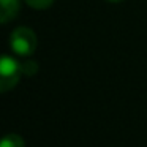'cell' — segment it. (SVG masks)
Here are the masks:
<instances>
[{
	"label": "cell",
	"mask_w": 147,
	"mask_h": 147,
	"mask_svg": "<svg viewBox=\"0 0 147 147\" xmlns=\"http://www.w3.org/2000/svg\"><path fill=\"white\" fill-rule=\"evenodd\" d=\"M0 147H26V142H24V139L19 134L10 133L7 136H3Z\"/></svg>",
	"instance_id": "4"
},
{
	"label": "cell",
	"mask_w": 147,
	"mask_h": 147,
	"mask_svg": "<svg viewBox=\"0 0 147 147\" xmlns=\"http://www.w3.org/2000/svg\"><path fill=\"white\" fill-rule=\"evenodd\" d=\"M21 67H22V73H26L27 76H33L38 71V63L33 60H26L24 63H21Z\"/></svg>",
	"instance_id": "6"
},
{
	"label": "cell",
	"mask_w": 147,
	"mask_h": 147,
	"mask_svg": "<svg viewBox=\"0 0 147 147\" xmlns=\"http://www.w3.org/2000/svg\"><path fill=\"white\" fill-rule=\"evenodd\" d=\"M21 73H22V67L19 62L11 55L3 54L0 59V90L5 93L13 87H16V84L19 82Z\"/></svg>",
	"instance_id": "2"
},
{
	"label": "cell",
	"mask_w": 147,
	"mask_h": 147,
	"mask_svg": "<svg viewBox=\"0 0 147 147\" xmlns=\"http://www.w3.org/2000/svg\"><path fill=\"white\" fill-rule=\"evenodd\" d=\"M0 8H2L0 21H2V24H7L18 16L21 5H19V0H2Z\"/></svg>",
	"instance_id": "3"
},
{
	"label": "cell",
	"mask_w": 147,
	"mask_h": 147,
	"mask_svg": "<svg viewBox=\"0 0 147 147\" xmlns=\"http://www.w3.org/2000/svg\"><path fill=\"white\" fill-rule=\"evenodd\" d=\"M108 2H112V3H120V2H123V0H108Z\"/></svg>",
	"instance_id": "7"
},
{
	"label": "cell",
	"mask_w": 147,
	"mask_h": 147,
	"mask_svg": "<svg viewBox=\"0 0 147 147\" xmlns=\"http://www.w3.org/2000/svg\"><path fill=\"white\" fill-rule=\"evenodd\" d=\"M26 3L33 10H46L54 3V0H26Z\"/></svg>",
	"instance_id": "5"
},
{
	"label": "cell",
	"mask_w": 147,
	"mask_h": 147,
	"mask_svg": "<svg viewBox=\"0 0 147 147\" xmlns=\"http://www.w3.org/2000/svg\"><path fill=\"white\" fill-rule=\"evenodd\" d=\"M36 35L29 27H18L10 35V48L19 57H29L36 49Z\"/></svg>",
	"instance_id": "1"
}]
</instances>
